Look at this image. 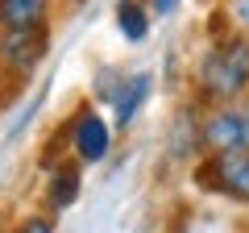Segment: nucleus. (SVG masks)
<instances>
[{"label":"nucleus","mask_w":249,"mask_h":233,"mask_svg":"<svg viewBox=\"0 0 249 233\" xmlns=\"http://www.w3.org/2000/svg\"><path fill=\"white\" fill-rule=\"evenodd\" d=\"M196 92L208 108L249 96V38H224L199 54Z\"/></svg>","instance_id":"nucleus-1"},{"label":"nucleus","mask_w":249,"mask_h":233,"mask_svg":"<svg viewBox=\"0 0 249 233\" xmlns=\"http://www.w3.org/2000/svg\"><path fill=\"white\" fill-rule=\"evenodd\" d=\"M199 146H204V154L249 150V96L208 108L199 116Z\"/></svg>","instance_id":"nucleus-2"},{"label":"nucleus","mask_w":249,"mask_h":233,"mask_svg":"<svg viewBox=\"0 0 249 233\" xmlns=\"http://www.w3.org/2000/svg\"><path fill=\"white\" fill-rule=\"evenodd\" d=\"M196 183L204 192L249 204V150H229V154H204L196 167Z\"/></svg>","instance_id":"nucleus-3"},{"label":"nucleus","mask_w":249,"mask_h":233,"mask_svg":"<svg viewBox=\"0 0 249 233\" xmlns=\"http://www.w3.org/2000/svg\"><path fill=\"white\" fill-rule=\"evenodd\" d=\"M50 50V29H0V67L9 75H34Z\"/></svg>","instance_id":"nucleus-4"},{"label":"nucleus","mask_w":249,"mask_h":233,"mask_svg":"<svg viewBox=\"0 0 249 233\" xmlns=\"http://www.w3.org/2000/svg\"><path fill=\"white\" fill-rule=\"evenodd\" d=\"M71 150L79 162H104L108 150H112V125L100 108L83 104L71 121Z\"/></svg>","instance_id":"nucleus-5"},{"label":"nucleus","mask_w":249,"mask_h":233,"mask_svg":"<svg viewBox=\"0 0 249 233\" xmlns=\"http://www.w3.org/2000/svg\"><path fill=\"white\" fill-rule=\"evenodd\" d=\"M154 92V75L150 71H137V75H124L121 88H116V96L108 100V108H112V125L116 129H129L137 121V113L145 108V100H150Z\"/></svg>","instance_id":"nucleus-6"},{"label":"nucleus","mask_w":249,"mask_h":233,"mask_svg":"<svg viewBox=\"0 0 249 233\" xmlns=\"http://www.w3.org/2000/svg\"><path fill=\"white\" fill-rule=\"evenodd\" d=\"M50 0H0V29H46Z\"/></svg>","instance_id":"nucleus-7"},{"label":"nucleus","mask_w":249,"mask_h":233,"mask_svg":"<svg viewBox=\"0 0 249 233\" xmlns=\"http://www.w3.org/2000/svg\"><path fill=\"white\" fill-rule=\"evenodd\" d=\"M79 188H83L79 162H58V167L50 171V183H46V200H50L54 213H62V208H71L75 200H79Z\"/></svg>","instance_id":"nucleus-8"},{"label":"nucleus","mask_w":249,"mask_h":233,"mask_svg":"<svg viewBox=\"0 0 249 233\" xmlns=\"http://www.w3.org/2000/svg\"><path fill=\"white\" fill-rule=\"evenodd\" d=\"M112 17H116V29L124 34V42H145L150 38V4H142V0H116V9H112Z\"/></svg>","instance_id":"nucleus-9"},{"label":"nucleus","mask_w":249,"mask_h":233,"mask_svg":"<svg viewBox=\"0 0 249 233\" xmlns=\"http://www.w3.org/2000/svg\"><path fill=\"white\" fill-rule=\"evenodd\" d=\"M13 233H54V221L50 216H25Z\"/></svg>","instance_id":"nucleus-10"},{"label":"nucleus","mask_w":249,"mask_h":233,"mask_svg":"<svg viewBox=\"0 0 249 233\" xmlns=\"http://www.w3.org/2000/svg\"><path fill=\"white\" fill-rule=\"evenodd\" d=\"M178 4H183V0H150V13H154V17H170Z\"/></svg>","instance_id":"nucleus-11"}]
</instances>
